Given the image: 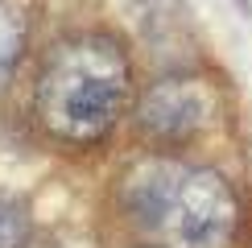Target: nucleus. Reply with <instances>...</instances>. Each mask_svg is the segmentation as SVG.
<instances>
[{"label":"nucleus","mask_w":252,"mask_h":248,"mask_svg":"<svg viewBox=\"0 0 252 248\" xmlns=\"http://www.w3.org/2000/svg\"><path fill=\"white\" fill-rule=\"evenodd\" d=\"M132 95L128 50L112 33H70L50 46L33 83V116L62 145H99Z\"/></svg>","instance_id":"obj_1"},{"label":"nucleus","mask_w":252,"mask_h":248,"mask_svg":"<svg viewBox=\"0 0 252 248\" xmlns=\"http://www.w3.org/2000/svg\"><path fill=\"white\" fill-rule=\"evenodd\" d=\"M124 207L165 248H232L240 199L211 165L145 157L124 178Z\"/></svg>","instance_id":"obj_2"},{"label":"nucleus","mask_w":252,"mask_h":248,"mask_svg":"<svg viewBox=\"0 0 252 248\" xmlns=\"http://www.w3.org/2000/svg\"><path fill=\"white\" fill-rule=\"evenodd\" d=\"M215 116V91L198 75H170L145 87L136 124L153 141H190Z\"/></svg>","instance_id":"obj_3"},{"label":"nucleus","mask_w":252,"mask_h":248,"mask_svg":"<svg viewBox=\"0 0 252 248\" xmlns=\"http://www.w3.org/2000/svg\"><path fill=\"white\" fill-rule=\"evenodd\" d=\"M21 54H25V17L8 0H0V91L13 83Z\"/></svg>","instance_id":"obj_4"},{"label":"nucleus","mask_w":252,"mask_h":248,"mask_svg":"<svg viewBox=\"0 0 252 248\" xmlns=\"http://www.w3.org/2000/svg\"><path fill=\"white\" fill-rule=\"evenodd\" d=\"M29 240V215L13 199H0V248H25Z\"/></svg>","instance_id":"obj_5"}]
</instances>
